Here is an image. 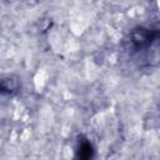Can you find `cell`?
<instances>
[{"label": "cell", "instance_id": "6da1fadb", "mask_svg": "<svg viewBox=\"0 0 160 160\" xmlns=\"http://www.w3.org/2000/svg\"><path fill=\"white\" fill-rule=\"evenodd\" d=\"M158 31L149 28H138L130 32V46L134 51H140L148 49L156 39Z\"/></svg>", "mask_w": 160, "mask_h": 160}, {"label": "cell", "instance_id": "7a4b0ae2", "mask_svg": "<svg viewBox=\"0 0 160 160\" xmlns=\"http://www.w3.org/2000/svg\"><path fill=\"white\" fill-rule=\"evenodd\" d=\"M94 155L92 151V146L89 141H81L78 149V155H76V160H91Z\"/></svg>", "mask_w": 160, "mask_h": 160}, {"label": "cell", "instance_id": "3957f363", "mask_svg": "<svg viewBox=\"0 0 160 160\" xmlns=\"http://www.w3.org/2000/svg\"><path fill=\"white\" fill-rule=\"evenodd\" d=\"M16 90V84L11 79H2L0 80V94L2 95H11Z\"/></svg>", "mask_w": 160, "mask_h": 160}]
</instances>
